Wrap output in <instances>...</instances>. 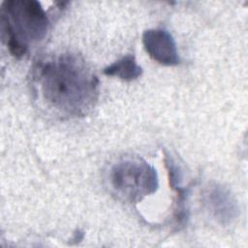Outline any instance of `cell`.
I'll use <instances>...</instances> for the list:
<instances>
[{"instance_id":"obj_3","label":"cell","mask_w":248,"mask_h":248,"mask_svg":"<svg viewBox=\"0 0 248 248\" xmlns=\"http://www.w3.org/2000/svg\"><path fill=\"white\" fill-rule=\"evenodd\" d=\"M109 180L113 190L130 202H139L154 194L159 186L156 170L140 158H128L110 169Z\"/></svg>"},{"instance_id":"obj_2","label":"cell","mask_w":248,"mask_h":248,"mask_svg":"<svg viewBox=\"0 0 248 248\" xmlns=\"http://www.w3.org/2000/svg\"><path fill=\"white\" fill-rule=\"evenodd\" d=\"M2 31L10 53L22 57L30 45L42 41L49 21L42 5L34 0H12L1 7Z\"/></svg>"},{"instance_id":"obj_5","label":"cell","mask_w":248,"mask_h":248,"mask_svg":"<svg viewBox=\"0 0 248 248\" xmlns=\"http://www.w3.org/2000/svg\"><path fill=\"white\" fill-rule=\"evenodd\" d=\"M204 202L213 217L223 225L232 223L238 214L236 201L222 185L210 186L205 193Z\"/></svg>"},{"instance_id":"obj_6","label":"cell","mask_w":248,"mask_h":248,"mask_svg":"<svg viewBox=\"0 0 248 248\" xmlns=\"http://www.w3.org/2000/svg\"><path fill=\"white\" fill-rule=\"evenodd\" d=\"M104 74L130 81L140 78L142 74V69L137 63L135 56L126 55L106 67L104 69Z\"/></svg>"},{"instance_id":"obj_4","label":"cell","mask_w":248,"mask_h":248,"mask_svg":"<svg viewBox=\"0 0 248 248\" xmlns=\"http://www.w3.org/2000/svg\"><path fill=\"white\" fill-rule=\"evenodd\" d=\"M142 44L149 56L166 66L177 65L180 61L173 37L164 29H148L142 35Z\"/></svg>"},{"instance_id":"obj_7","label":"cell","mask_w":248,"mask_h":248,"mask_svg":"<svg viewBox=\"0 0 248 248\" xmlns=\"http://www.w3.org/2000/svg\"><path fill=\"white\" fill-rule=\"evenodd\" d=\"M165 166L167 168L170 185L173 190L176 191L178 201H186L188 190L182 186V170L174 159L168 153L165 154Z\"/></svg>"},{"instance_id":"obj_1","label":"cell","mask_w":248,"mask_h":248,"mask_svg":"<svg viewBox=\"0 0 248 248\" xmlns=\"http://www.w3.org/2000/svg\"><path fill=\"white\" fill-rule=\"evenodd\" d=\"M32 79L39 98L62 116H85L98 101L99 79L78 54L40 59L33 67Z\"/></svg>"}]
</instances>
